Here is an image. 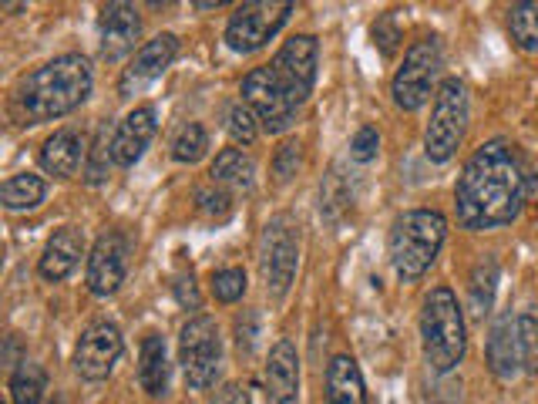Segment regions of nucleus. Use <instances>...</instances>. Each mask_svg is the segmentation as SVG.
<instances>
[{"instance_id": "1", "label": "nucleus", "mask_w": 538, "mask_h": 404, "mask_svg": "<svg viewBox=\"0 0 538 404\" xmlns=\"http://www.w3.org/2000/svg\"><path fill=\"white\" fill-rule=\"evenodd\" d=\"M525 199H528L525 169L512 145L502 139L481 145L465 162L458 186H454L458 223L471 229V233L515 223Z\"/></svg>"}, {"instance_id": "2", "label": "nucleus", "mask_w": 538, "mask_h": 404, "mask_svg": "<svg viewBox=\"0 0 538 404\" xmlns=\"http://www.w3.org/2000/svg\"><path fill=\"white\" fill-rule=\"evenodd\" d=\"M91 95V61L81 54H61V58L48 61L44 68L31 71L21 88H17V101H21L24 115L31 122H51L81 108Z\"/></svg>"}, {"instance_id": "3", "label": "nucleus", "mask_w": 538, "mask_h": 404, "mask_svg": "<svg viewBox=\"0 0 538 404\" xmlns=\"http://www.w3.org/2000/svg\"><path fill=\"white\" fill-rule=\"evenodd\" d=\"M444 240H448V219L438 209H411V213L397 216V223L391 226V240H387L394 273L404 283L421 280L431 270V263L438 260Z\"/></svg>"}, {"instance_id": "4", "label": "nucleus", "mask_w": 538, "mask_h": 404, "mask_svg": "<svg viewBox=\"0 0 538 404\" xmlns=\"http://www.w3.org/2000/svg\"><path fill=\"white\" fill-rule=\"evenodd\" d=\"M421 344H424V361H428L434 374H448L461 364L468 337H465V314H461V303L454 297V290L434 287L424 297Z\"/></svg>"}, {"instance_id": "5", "label": "nucleus", "mask_w": 538, "mask_h": 404, "mask_svg": "<svg viewBox=\"0 0 538 404\" xmlns=\"http://www.w3.org/2000/svg\"><path fill=\"white\" fill-rule=\"evenodd\" d=\"M471 118L468 88L458 78H444L438 95H434L431 122L424 128V152L431 162H451L458 145L465 142Z\"/></svg>"}, {"instance_id": "6", "label": "nucleus", "mask_w": 538, "mask_h": 404, "mask_svg": "<svg viewBox=\"0 0 538 404\" xmlns=\"http://www.w3.org/2000/svg\"><path fill=\"white\" fill-rule=\"evenodd\" d=\"M179 361L185 371V381L196 391H206L216 384V374L222 367V337L219 324L209 314L192 317L179 334Z\"/></svg>"}, {"instance_id": "7", "label": "nucleus", "mask_w": 538, "mask_h": 404, "mask_svg": "<svg viewBox=\"0 0 538 404\" xmlns=\"http://www.w3.org/2000/svg\"><path fill=\"white\" fill-rule=\"evenodd\" d=\"M296 11L286 0H253V4L236 7V14L226 24V44L236 54H253L266 48L280 34V27L290 21Z\"/></svg>"}, {"instance_id": "8", "label": "nucleus", "mask_w": 538, "mask_h": 404, "mask_svg": "<svg viewBox=\"0 0 538 404\" xmlns=\"http://www.w3.org/2000/svg\"><path fill=\"white\" fill-rule=\"evenodd\" d=\"M438 71H441V44L434 38L411 44L404 54V64L394 75V85H391L394 105L404 108V112H417V108L428 105Z\"/></svg>"}, {"instance_id": "9", "label": "nucleus", "mask_w": 538, "mask_h": 404, "mask_svg": "<svg viewBox=\"0 0 538 404\" xmlns=\"http://www.w3.org/2000/svg\"><path fill=\"white\" fill-rule=\"evenodd\" d=\"M243 101L256 112L259 125L266 128L269 135H280L296 122V112L300 105L293 101V95L286 91V85L276 78V71L263 64V68H253L243 78Z\"/></svg>"}, {"instance_id": "10", "label": "nucleus", "mask_w": 538, "mask_h": 404, "mask_svg": "<svg viewBox=\"0 0 538 404\" xmlns=\"http://www.w3.org/2000/svg\"><path fill=\"white\" fill-rule=\"evenodd\" d=\"M296 256H300V236L290 216H273L263 233V280L276 300L286 297L296 277Z\"/></svg>"}, {"instance_id": "11", "label": "nucleus", "mask_w": 538, "mask_h": 404, "mask_svg": "<svg viewBox=\"0 0 538 404\" xmlns=\"http://www.w3.org/2000/svg\"><path fill=\"white\" fill-rule=\"evenodd\" d=\"M317 58H320L317 38L296 34V38L286 41L283 48L276 51V58L269 61V68L276 71V78L286 85L296 105H303V101L310 98L313 85H317Z\"/></svg>"}, {"instance_id": "12", "label": "nucleus", "mask_w": 538, "mask_h": 404, "mask_svg": "<svg viewBox=\"0 0 538 404\" xmlns=\"http://www.w3.org/2000/svg\"><path fill=\"white\" fill-rule=\"evenodd\" d=\"M122 330L115 324H91L74 347V371L85 381H105L122 357Z\"/></svg>"}, {"instance_id": "13", "label": "nucleus", "mask_w": 538, "mask_h": 404, "mask_svg": "<svg viewBox=\"0 0 538 404\" xmlns=\"http://www.w3.org/2000/svg\"><path fill=\"white\" fill-rule=\"evenodd\" d=\"M175 54H179V38L175 34H159V38L145 41L135 51L132 64L122 71V78H118V95L122 98L142 95L152 81H159L165 75V68L175 61Z\"/></svg>"}, {"instance_id": "14", "label": "nucleus", "mask_w": 538, "mask_h": 404, "mask_svg": "<svg viewBox=\"0 0 538 404\" xmlns=\"http://www.w3.org/2000/svg\"><path fill=\"white\" fill-rule=\"evenodd\" d=\"M128 250L125 240L118 233H105L95 243V250L88 256V290L95 297H111L118 293V287L125 283V270H128Z\"/></svg>"}, {"instance_id": "15", "label": "nucleus", "mask_w": 538, "mask_h": 404, "mask_svg": "<svg viewBox=\"0 0 538 404\" xmlns=\"http://www.w3.org/2000/svg\"><path fill=\"white\" fill-rule=\"evenodd\" d=\"M98 38L101 54L108 61L125 58L128 51H135V41L142 38V17L132 4H105L98 17Z\"/></svg>"}, {"instance_id": "16", "label": "nucleus", "mask_w": 538, "mask_h": 404, "mask_svg": "<svg viewBox=\"0 0 538 404\" xmlns=\"http://www.w3.org/2000/svg\"><path fill=\"white\" fill-rule=\"evenodd\" d=\"M152 139H155V108L138 105L135 112H128L122 118V125L111 135V159H115V165H122V169H132L145 155Z\"/></svg>"}, {"instance_id": "17", "label": "nucleus", "mask_w": 538, "mask_h": 404, "mask_svg": "<svg viewBox=\"0 0 538 404\" xmlns=\"http://www.w3.org/2000/svg\"><path fill=\"white\" fill-rule=\"evenodd\" d=\"M488 371L498 381H515L525 371V354H522V337H518V317L505 314L491 327L488 334Z\"/></svg>"}, {"instance_id": "18", "label": "nucleus", "mask_w": 538, "mask_h": 404, "mask_svg": "<svg viewBox=\"0 0 538 404\" xmlns=\"http://www.w3.org/2000/svg\"><path fill=\"white\" fill-rule=\"evenodd\" d=\"M300 394V357L293 341H276L266 361V404H296Z\"/></svg>"}, {"instance_id": "19", "label": "nucleus", "mask_w": 538, "mask_h": 404, "mask_svg": "<svg viewBox=\"0 0 538 404\" xmlns=\"http://www.w3.org/2000/svg\"><path fill=\"white\" fill-rule=\"evenodd\" d=\"M81 256H85V233L74 226H61L44 246L41 260H37V273L48 283H61L78 270Z\"/></svg>"}, {"instance_id": "20", "label": "nucleus", "mask_w": 538, "mask_h": 404, "mask_svg": "<svg viewBox=\"0 0 538 404\" xmlns=\"http://www.w3.org/2000/svg\"><path fill=\"white\" fill-rule=\"evenodd\" d=\"M85 155H88L85 139H81L74 128H58V132L41 145V169L58 179H68L81 169Z\"/></svg>"}, {"instance_id": "21", "label": "nucleus", "mask_w": 538, "mask_h": 404, "mask_svg": "<svg viewBox=\"0 0 538 404\" xmlns=\"http://www.w3.org/2000/svg\"><path fill=\"white\" fill-rule=\"evenodd\" d=\"M327 404H367L364 374L350 354H337L327 364Z\"/></svg>"}, {"instance_id": "22", "label": "nucleus", "mask_w": 538, "mask_h": 404, "mask_svg": "<svg viewBox=\"0 0 538 404\" xmlns=\"http://www.w3.org/2000/svg\"><path fill=\"white\" fill-rule=\"evenodd\" d=\"M138 384L145 394L162 398L169 391V354H165V337L148 334L142 341V354H138Z\"/></svg>"}, {"instance_id": "23", "label": "nucleus", "mask_w": 538, "mask_h": 404, "mask_svg": "<svg viewBox=\"0 0 538 404\" xmlns=\"http://www.w3.org/2000/svg\"><path fill=\"white\" fill-rule=\"evenodd\" d=\"M212 182L216 186H233V189H249L256 179V165L243 149H222L212 162Z\"/></svg>"}, {"instance_id": "24", "label": "nucleus", "mask_w": 538, "mask_h": 404, "mask_svg": "<svg viewBox=\"0 0 538 404\" xmlns=\"http://www.w3.org/2000/svg\"><path fill=\"white\" fill-rule=\"evenodd\" d=\"M48 196V186H44L41 176H34V172H21V176H11L4 182V189H0V202H4V209H11V213H27V209H37Z\"/></svg>"}, {"instance_id": "25", "label": "nucleus", "mask_w": 538, "mask_h": 404, "mask_svg": "<svg viewBox=\"0 0 538 404\" xmlns=\"http://www.w3.org/2000/svg\"><path fill=\"white\" fill-rule=\"evenodd\" d=\"M44 391H48V374L41 364L21 361L11 374V401L14 404H41Z\"/></svg>"}, {"instance_id": "26", "label": "nucleus", "mask_w": 538, "mask_h": 404, "mask_svg": "<svg viewBox=\"0 0 538 404\" xmlns=\"http://www.w3.org/2000/svg\"><path fill=\"white\" fill-rule=\"evenodd\" d=\"M508 31L525 54H538V0H522L508 11Z\"/></svg>"}, {"instance_id": "27", "label": "nucleus", "mask_w": 538, "mask_h": 404, "mask_svg": "<svg viewBox=\"0 0 538 404\" xmlns=\"http://www.w3.org/2000/svg\"><path fill=\"white\" fill-rule=\"evenodd\" d=\"M495 283H498V260L495 256H485L475 273H471V314L485 317L495 303Z\"/></svg>"}, {"instance_id": "28", "label": "nucleus", "mask_w": 538, "mask_h": 404, "mask_svg": "<svg viewBox=\"0 0 538 404\" xmlns=\"http://www.w3.org/2000/svg\"><path fill=\"white\" fill-rule=\"evenodd\" d=\"M209 149V135L199 122H189L179 128V135L172 139V159L175 162H199Z\"/></svg>"}, {"instance_id": "29", "label": "nucleus", "mask_w": 538, "mask_h": 404, "mask_svg": "<svg viewBox=\"0 0 538 404\" xmlns=\"http://www.w3.org/2000/svg\"><path fill=\"white\" fill-rule=\"evenodd\" d=\"M226 132L233 135V142L239 145H253L256 135H259V118L253 108L246 105V101H236V105H229L226 112Z\"/></svg>"}, {"instance_id": "30", "label": "nucleus", "mask_w": 538, "mask_h": 404, "mask_svg": "<svg viewBox=\"0 0 538 404\" xmlns=\"http://www.w3.org/2000/svg\"><path fill=\"white\" fill-rule=\"evenodd\" d=\"M246 270H239V266H226V270L212 273V297L219 303H236L243 300L246 293Z\"/></svg>"}, {"instance_id": "31", "label": "nucleus", "mask_w": 538, "mask_h": 404, "mask_svg": "<svg viewBox=\"0 0 538 404\" xmlns=\"http://www.w3.org/2000/svg\"><path fill=\"white\" fill-rule=\"evenodd\" d=\"M111 142H108V132L101 128L95 145L88 149V165H85V182L88 186H101L108 179V169H111Z\"/></svg>"}, {"instance_id": "32", "label": "nucleus", "mask_w": 538, "mask_h": 404, "mask_svg": "<svg viewBox=\"0 0 538 404\" xmlns=\"http://www.w3.org/2000/svg\"><path fill=\"white\" fill-rule=\"evenodd\" d=\"M518 337H522L525 371L538 374V314L535 310H522V314H518Z\"/></svg>"}, {"instance_id": "33", "label": "nucleus", "mask_w": 538, "mask_h": 404, "mask_svg": "<svg viewBox=\"0 0 538 404\" xmlns=\"http://www.w3.org/2000/svg\"><path fill=\"white\" fill-rule=\"evenodd\" d=\"M300 162H303V145L296 139L283 142L280 152H276V159H273V176L280 182H290L296 172H300Z\"/></svg>"}, {"instance_id": "34", "label": "nucleus", "mask_w": 538, "mask_h": 404, "mask_svg": "<svg viewBox=\"0 0 538 404\" xmlns=\"http://www.w3.org/2000/svg\"><path fill=\"white\" fill-rule=\"evenodd\" d=\"M196 199H199V209L202 213H209V216H226L229 213V192L222 189V186H202L196 192Z\"/></svg>"}, {"instance_id": "35", "label": "nucleus", "mask_w": 538, "mask_h": 404, "mask_svg": "<svg viewBox=\"0 0 538 404\" xmlns=\"http://www.w3.org/2000/svg\"><path fill=\"white\" fill-rule=\"evenodd\" d=\"M377 152H380V135H377V128L364 125V128H360V132L354 135V142H350V155H354L357 162H370V159H377Z\"/></svg>"}, {"instance_id": "36", "label": "nucleus", "mask_w": 538, "mask_h": 404, "mask_svg": "<svg viewBox=\"0 0 538 404\" xmlns=\"http://www.w3.org/2000/svg\"><path fill=\"white\" fill-rule=\"evenodd\" d=\"M172 293H175V300H179V307H185V310L202 307V297H199V287H196V277H192V273H179L172 283Z\"/></svg>"}, {"instance_id": "37", "label": "nucleus", "mask_w": 538, "mask_h": 404, "mask_svg": "<svg viewBox=\"0 0 538 404\" xmlns=\"http://www.w3.org/2000/svg\"><path fill=\"white\" fill-rule=\"evenodd\" d=\"M236 344H239V351H253V344H256V314H243L236 320Z\"/></svg>"}, {"instance_id": "38", "label": "nucleus", "mask_w": 538, "mask_h": 404, "mask_svg": "<svg viewBox=\"0 0 538 404\" xmlns=\"http://www.w3.org/2000/svg\"><path fill=\"white\" fill-rule=\"evenodd\" d=\"M212 404H249V394L243 384H226V388L212 398Z\"/></svg>"}, {"instance_id": "39", "label": "nucleus", "mask_w": 538, "mask_h": 404, "mask_svg": "<svg viewBox=\"0 0 538 404\" xmlns=\"http://www.w3.org/2000/svg\"><path fill=\"white\" fill-rule=\"evenodd\" d=\"M54 404H61V401H54Z\"/></svg>"}]
</instances>
